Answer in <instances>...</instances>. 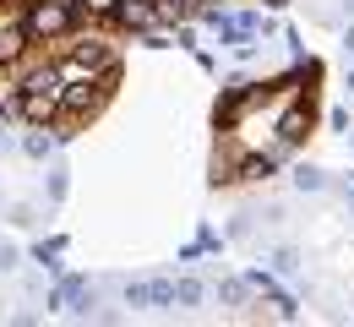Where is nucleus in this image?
Listing matches in <instances>:
<instances>
[{
	"label": "nucleus",
	"mask_w": 354,
	"mask_h": 327,
	"mask_svg": "<svg viewBox=\"0 0 354 327\" xmlns=\"http://www.w3.org/2000/svg\"><path fill=\"white\" fill-rule=\"evenodd\" d=\"M344 49H349V55H354V28H349V33H344Z\"/></svg>",
	"instance_id": "13"
},
{
	"label": "nucleus",
	"mask_w": 354,
	"mask_h": 327,
	"mask_svg": "<svg viewBox=\"0 0 354 327\" xmlns=\"http://www.w3.org/2000/svg\"><path fill=\"white\" fill-rule=\"evenodd\" d=\"M349 98H354V71H349Z\"/></svg>",
	"instance_id": "15"
},
{
	"label": "nucleus",
	"mask_w": 354,
	"mask_h": 327,
	"mask_svg": "<svg viewBox=\"0 0 354 327\" xmlns=\"http://www.w3.org/2000/svg\"><path fill=\"white\" fill-rule=\"evenodd\" d=\"M71 28H77V11L60 6V0H28V6H22V33H28V44H55V39H66Z\"/></svg>",
	"instance_id": "3"
},
{
	"label": "nucleus",
	"mask_w": 354,
	"mask_h": 327,
	"mask_svg": "<svg viewBox=\"0 0 354 327\" xmlns=\"http://www.w3.org/2000/svg\"><path fill=\"white\" fill-rule=\"evenodd\" d=\"M11 268H17V245H6V240H0V273H11Z\"/></svg>",
	"instance_id": "12"
},
{
	"label": "nucleus",
	"mask_w": 354,
	"mask_h": 327,
	"mask_svg": "<svg viewBox=\"0 0 354 327\" xmlns=\"http://www.w3.org/2000/svg\"><path fill=\"white\" fill-rule=\"evenodd\" d=\"M322 186H327V175H322V169H310V164L295 169V191H322Z\"/></svg>",
	"instance_id": "5"
},
{
	"label": "nucleus",
	"mask_w": 354,
	"mask_h": 327,
	"mask_svg": "<svg viewBox=\"0 0 354 327\" xmlns=\"http://www.w3.org/2000/svg\"><path fill=\"white\" fill-rule=\"evenodd\" d=\"M147 300L153 306H175V283H147Z\"/></svg>",
	"instance_id": "8"
},
{
	"label": "nucleus",
	"mask_w": 354,
	"mask_h": 327,
	"mask_svg": "<svg viewBox=\"0 0 354 327\" xmlns=\"http://www.w3.org/2000/svg\"><path fill=\"white\" fill-rule=\"evenodd\" d=\"M306 93V82H278L272 93H240L223 109V142L234 153H283V109Z\"/></svg>",
	"instance_id": "1"
},
{
	"label": "nucleus",
	"mask_w": 354,
	"mask_h": 327,
	"mask_svg": "<svg viewBox=\"0 0 354 327\" xmlns=\"http://www.w3.org/2000/svg\"><path fill=\"white\" fill-rule=\"evenodd\" d=\"M115 6H120V0H115Z\"/></svg>",
	"instance_id": "17"
},
{
	"label": "nucleus",
	"mask_w": 354,
	"mask_h": 327,
	"mask_svg": "<svg viewBox=\"0 0 354 327\" xmlns=\"http://www.w3.org/2000/svg\"><path fill=\"white\" fill-rule=\"evenodd\" d=\"M349 131H354V126H349Z\"/></svg>",
	"instance_id": "18"
},
{
	"label": "nucleus",
	"mask_w": 354,
	"mask_h": 327,
	"mask_svg": "<svg viewBox=\"0 0 354 327\" xmlns=\"http://www.w3.org/2000/svg\"><path fill=\"white\" fill-rule=\"evenodd\" d=\"M55 71H60V82L115 77V55H109V44H104V39H77V44H71L60 60H55Z\"/></svg>",
	"instance_id": "2"
},
{
	"label": "nucleus",
	"mask_w": 354,
	"mask_h": 327,
	"mask_svg": "<svg viewBox=\"0 0 354 327\" xmlns=\"http://www.w3.org/2000/svg\"><path fill=\"white\" fill-rule=\"evenodd\" d=\"M115 17V0H77V22H104Z\"/></svg>",
	"instance_id": "4"
},
{
	"label": "nucleus",
	"mask_w": 354,
	"mask_h": 327,
	"mask_svg": "<svg viewBox=\"0 0 354 327\" xmlns=\"http://www.w3.org/2000/svg\"><path fill=\"white\" fill-rule=\"evenodd\" d=\"M344 6H349V17H354V0H344Z\"/></svg>",
	"instance_id": "16"
},
{
	"label": "nucleus",
	"mask_w": 354,
	"mask_h": 327,
	"mask_svg": "<svg viewBox=\"0 0 354 327\" xmlns=\"http://www.w3.org/2000/svg\"><path fill=\"white\" fill-rule=\"evenodd\" d=\"M6 147H11V137H6V131H0V153H6Z\"/></svg>",
	"instance_id": "14"
},
{
	"label": "nucleus",
	"mask_w": 354,
	"mask_h": 327,
	"mask_svg": "<svg viewBox=\"0 0 354 327\" xmlns=\"http://www.w3.org/2000/svg\"><path fill=\"white\" fill-rule=\"evenodd\" d=\"M22 153H28V158H39V164H44L49 153H55V137H39V131H33V137L22 142Z\"/></svg>",
	"instance_id": "6"
},
{
	"label": "nucleus",
	"mask_w": 354,
	"mask_h": 327,
	"mask_svg": "<svg viewBox=\"0 0 354 327\" xmlns=\"http://www.w3.org/2000/svg\"><path fill=\"white\" fill-rule=\"evenodd\" d=\"M218 300H223V306H240V300H245V283H234V279L218 283Z\"/></svg>",
	"instance_id": "9"
},
{
	"label": "nucleus",
	"mask_w": 354,
	"mask_h": 327,
	"mask_svg": "<svg viewBox=\"0 0 354 327\" xmlns=\"http://www.w3.org/2000/svg\"><path fill=\"white\" fill-rule=\"evenodd\" d=\"M175 300H180V306H196V300H202V283H196V279H180L175 283Z\"/></svg>",
	"instance_id": "7"
},
{
	"label": "nucleus",
	"mask_w": 354,
	"mask_h": 327,
	"mask_svg": "<svg viewBox=\"0 0 354 327\" xmlns=\"http://www.w3.org/2000/svg\"><path fill=\"white\" fill-rule=\"evenodd\" d=\"M11 224H22V230H28V224H39V207H28V202H22V207H11Z\"/></svg>",
	"instance_id": "10"
},
{
	"label": "nucleus",
	"mask_w": 354,
	"mask_h": 327,
	"mask_svg": "<svg viewBox=\"0 0 354 327\" xmlns=\"http://www.w3.org/2000/svg\"><path fill=\"white\" fill-rule=\"evenodd\" d=\"M66 186H71V180H66V169H49V196H55V202L66 196Z\"/></svg>",
	"instance_id": "11"
}]
</instances>
